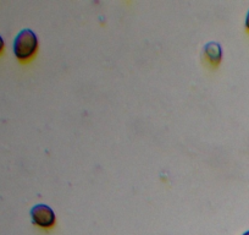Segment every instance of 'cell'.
Wrapping results in <instances>:
<instances>
[{
  "label": "cell",
  "mask_w": 249,
  "mask_h": 235,
  "mask_svg": "<svg viewBox=\"0 0 249 235\" xmlns=\"http://www.w3.org/2000/svg\"><path fill=\"white\" fill-rule=\"evenodd\" d=\"M243 235H249V230H248V232H246V233H244Z\"/></svg>",
  "instance_id": "8992f818"
},
{
  "label": "cell",
  "mask_w": 249,
  "mask_h": 235,
  "mask_svg": "<svg viewBox=\"0 0 249 235\" xmlns=\"http://www.w3.org/2000/svg\"><path fill=\"white\" fill-rule=\"evenodd\" d=\"M204 55L213 65H217L222 58L221 45L217 42H209L204 47Z\"/></svg>",
  "instance_id": "3957f363"
},
{
  "label": "cell",
  "mask_w": 249,
  "mask_h": 235,
  "mask_svg": "<svg viewBox=\"0 0 249 235\" xmlns=\"http://www.w3.org/2000/svg\"><path fill=\"white\" fill-rule=\"evenodd\" d=\"M4 47H5V42H4L3 37H1V36H0V54H1V53H3Z\"/></svg>",
  "instance_id": "277c9868"
},
{
  "label": "cell",
  "mask_w": 249,
  "mask_h": 235,
  "mask_svg": "<svg viewBox=\"0 0 249 235\" xmlns=\"http://www.w3.org/2000/svg\"><path fill=\"white\" fill-rule=\"evenodd\" d=\"M246 26H247V28L249 30V11H248V14H247V18H246Z\"/></svg>",
  "instance_id": "5b68a950"
},
{
  "label": "cell",
  "mask_w": 249,
  "mask_h": 235,
  "mask_svg": "<svg viewBox=\"0 0 249 235\" xmlns=\"http://www.w3.org/2000/svg\"><path fill=\"white\" fill-rule=\"evenodd\" d=\"M14 54L18 60L26 61L36 54L38 49V38L30 28L21 30L14 39Z\"/></svg>",
  "instance_id": "6da1fadb"
},
{
  "label": "cell",
  "mask_w": 249,
  "mask_h": 235,
  "mask_svg": "<svg viewBox=\"0 0 249 235\" xmlns=\"http://www.w3.org/2000/svg\"><path fill=\"white\" fill-rule=\"evenodd\" d=\"M31 217L35 224L42 228H50L55 224V213L49 206L44 203L33 206L31 210Z\"/></svg>",
  "instance_id": "7a4b0ae2"
}]
</instances>
